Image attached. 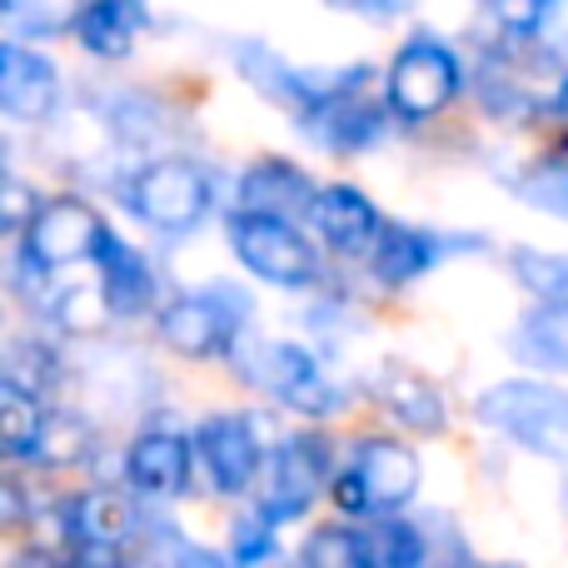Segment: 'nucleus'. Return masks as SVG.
I'll use <instances>...</instances> for the list:
<instances>
[{"label":"nucleus","mask_w":568,"mask_h":568,"mask_svg":"<svg viewBox=\"0 0 568 568\" xmlns=\"http://www.w3.org/2000/svg\"><path fill=\"white\" fill-rule=\"evenodd\" d=\"M479 419L529 454L568 459V389L544 379H504L479 394Z\"/></svg>","instance_id":"nucleus-1"},{"label":"nucleus","mask_w":568,"mask_h":568,"mask_svg":"<svg viewBox=\"0 0 568 568\" xmlns=\"http://www.w3.org/2000/svg\"><path fill=\"white\" fill-rule=\"evenodd\" d=\"M230 245L250 275L280 284V290H304L320 280V255L300 235V225L284 215H260V210H235L230 215Z\"/></svg>","instance_id":"nucleus-2"},{"label":"nucleus","mask_w":568,"mask_h":568,"mask_svg":"<svg viewBox=\"0 0 568 568\" xmlns=\"http://www.w3.org/2000/svg\"><path fill=\"white\" fill-rule=\"evenodd\" d=\"M364 85H369V70H344V75L324 80L310 110H300L304 135L320 140L324 150H339V155L369 150L384 135V105Z\"/></svg>","instance_id":"nucleus-3"},{"label":"nucleus","mask_w":568,"mask_h":568,"mask_svg":"<svg viewBox=\"0 0 568 568\" xmlns=\"http://www.w3.org/2000/svg\"><path fill=\"white\" fill-rule=\"evenodd\" d=\"M459 85H464L459 55H454L449 45H439V40L419 36L394 55L389 80H384V100H389V110L399 120L419 125V120L439 115V110L459 95Z\"/></svg>","instance_id":"nucleus-4"},{"label":"nucleus","mask_w":568,"mask_h":568,"mask_svg":"<svg viewBox=\"0 0 568 568\" xmlns=\"http://www.w3.org/2000/svg\"><path fill=\"white\" fill-rule=\"evenodd\" d=\"M125 205L165 235H185L210 215V175L190 160H155L125 185Z\"/></svg>","instance_id":"nucleus-5"},{"label":"nucleus","mask_w":568,"mask_h":568,"mask_svg":"<svg viewBox=\"0 0 568 568\" xmlns=\"http://www.w3.org/2000/svg\"><path fill=\"white\" fill-rule=\"evenodd\" d=\"M245 314L250 304L230 294V284L210 294H185L160 314V339L185 359H220V354H235L240 334H245Z\"/></svg>","instance_id":"nucleus-6"},{"label":"nucleus","mask_w":568,"mask_h":568,"mask_svg":"<svg viewBox=\"0 0 568 568\" xmlns=\"http://www.w3.org/2000/svg\"><path fill=\"white\" fill-rule=\"evenodd\" d=\"M240 364H245V379H255L260 389L275 394V399L290 404V409L314 414V419H324V414H339V389L324 379V369L314 364V354L300 349V344H290V339H275V344L260 339Z\"/></svg>","instance_id":"nucleus-7"},{"label":"nucleus","mask_w":568,"mask_h":568,"mask_svg":"<svg viewBox=\"0 0 568 568\" xmlns=\"http://www.w3.org/2000/svg\"><path fill=\"white\" fill-rule=\"evenodd\" d=\"M329 484V444L320 434H294L275 449L270 459V489L260 499V514L270 524H290L320 499V489Z\"/></svg>","instance_id":"nucleus-8"},{"label":"nucleus","mask_w":568,"mask_h":568,"mask_svg":"<svg viewBox=\"0 0 568 568\" xmlns=\"http://www.w3.org/2000/svg\"><path fill=\"white\" fill-rule=\"evenodd\" d=\"M100 230H105V220L85 200H50L26 225V260L36 270H65L95 255Z\"/></svg>","instance_id":"nucleus-9"},{"label":"nucleus","mask_w":568,"mask_h":568,"mask_svg":"<svg viewBox=\"0 0 568 568\" xmlns=\"http://www.w3.org/2000/svg\"><path fill=\"white\" fill-rule=\"evenodd\" d=\"M195 449L210 469V484L220 494H245L255 484L260 464H265V449H260V434L245 414H215V419L200 424Z\"/></svg>","instance_id":"nucleus-10"},{"label":"nucleus","mask_w":568,"mask_h":568,"mask_svg":"<svg viewBox=\"0 0 568 568\" xmlns=\"http://www.w3.org/2000/svg\"><path fill=\"white\" fill-rule=\"evenodd\" d=\"M60 100V80H55V65L36 50L16 45V40H0V115L10 120H50Z\"/></svg>","instance_id":"nucleus-11"},{"label":"nucleus","mask_w":568,"mask_h":568,"mask_svg":"<svg viewBox=\"0 0 568 568\" xmlns=\"http://www.w3.org/2000/svg\"><path fill=\"white\" fill-rule=\"evenodd\" d=\"M349 469L359 474L369 514H399L419 494V459L394 439H364Z\"/></svg>","instance_id":"nucleus-12"},{"label":"nucleus","mask_w":568,"mask_h":568,"mask_svg":"<svg viewBox=\"0 0 568 568\" xmlns=\"http://www.w3.org/2000/svg\"><path fill=\"white\" fill-rule=\"evenodd\" d=\"M95 270H100V300H105L110 314H140L150 310V300H155V270H150V260L140 255L135 245H125V240L115 235V230H100L95 240Z\"/></svg>","instance_id":"nucleus-13"},{"label":"nucleus","mask_w":568,"mask_h":568,"mask_svg":"<svg viewBox=\"0 0 568 568\" xmlns=\"http://www.w3.org/2000/svg\"><path fill=\"white\" fill-rule=\"evenodd\" d=\"M310 220L324 235V245L339 250V255H369L374 235H379V225H384L379 210H374V200H364L354 185L314 190Z\"/></svg>","instance_id":"nucleus-14"},{"label":"nucleus","mask_w":568,"mask_h":568,"mask_svg":"<svg viewBox=\"0 0 568 568\" xmlns=\"http://www.w3.org/2000/svg\"><path fill=\"white\" fill-rule=\"evenodd\" d=\"M125 474L140 494H150V499H175V494H185V484H190V444L170 429L140 434V439L130 444Z\"/></svg>","instance_id":"nucleus-15"},{"label":"nucleus","mask_w":568,"mask_h":568,"mask_svg":"<svg viewBox=\"0 0 568 568\" xmlns=\"http://www.w3.org/2000/svg\"><path fill=\"white\" fill-rule=\"evenodd\" d=\"M444 255V240H434L429 230H414V225H394L384 220L379 235L369 245V265H374V280L389 284V290H404Z\"/></svg>","instance_id":"nucleus-16"},{"label":"nucleus","mask_w":568,"mask_h":568,"mask_svg":"<svg viewBox=\"0 0 568 568\" xmlns=\"http://www.w3.org/2000/svg\"><path fill=\"white\" fill-rule=\"evenodd\" d=\"M310 205H314V185L290 160H260V165H250L245 180H240V210L300 220V215H310Z\"/></svg>","instance_id":"nucleus-17"},{"label":"nucleus","mask_w":568,"mask_h":568,"mask_svg":"<svg viewBox=\"0 0 568 568\" xmlns=\"http://www.w3.org/2000/svg\"><path fill=\"white\" fill-rule=\"evenodd\" d=\"M135 529H140L135 504L115 489H90L70 504V539L75 544H105V549H120Z\"/></svg>","instance_id":"nucleus-18"},{"label":"nucleus","mask_w":568,"mask_h":568,"mask_svg":"<svg viewBox=\"0 0 568 568\" xmlns=\"http://www.w3.org/2000/svg\"><path fill=\"white\" fill-rule=\"evenodd\" d=\"M379 399H384V409H394V419L409 424L414 434H439L444 419H449V414H444L439 389H434L424 374L399 369V364H389V369H384Z\"/></svg>","instance_id":"nucleus-19"},{"label":"nucleus","mask_w":568,"mask_h":568,"mask_svg":"<svg viewBox=\"0 0 568 568\" xmlns=\"http://www.w3.org/2000/svg\"><path fill=\"white\" fill-rule=\"evenodd\" d=\"M135 30H140V0H90L75 16V36L85 40V50L100 60L130 55Z\"/></svg>","instance_id":"nucleus-20"},{"label":"nucleus","mask_w":568,"mask_h":568,"mask_svg":"<svg viewBox=\"0 0 568 568\" xmlns=\"http://www.w3.org/2000/svg\"><path fill=\"white\" fill-rule=\"evenodd\" d=\"M40 424H45V409L36 394L16 379H0V459H30Z\"/></svg>","instance_id":"nucleus-21"},{"label":"nucleus","mask_w":568,"mask_h":568,"mask_svg":"<svg viewBox=\"0 0 568 568\" xmlns=\"http://www.w3.org/2000/svg\"><path fill=\"white\" fill-rule=\"evenodd\" d=\"M519 349L534 364H549V369H568V304L544 300L539 310L524 314L519 324Z\"/></svg>","instance_id":"nucleus-22"},{"label":"nucleus","mask_w":568,"mask_h":568,"mask_svg":"<svg viewBox=\"0 0 568 568\" xmlns=\"http://www.w3.org/2000/svg\"><path fill=\"white\" fill-rule=\"evenodd\" d=\"M75 16H80V0H0V20L16 26L20 36H65L75 30Z\"/></svg>","instance_id":"nucleus-23"},{"label":"nucleus","mask_w":568,"mask_h":568,"mask_svg":"<svg viewBox=\"0 0 568 568\" xmlns=\"http://www.w3.org/2000/svg\"><path fill=\"white\" fill-rule=\"evenodd\" d=\"M364 534V549H369V568L384 564V568H414L424 559V539L414 524L404 519H379L374 529H359Z\"/></svg>","instance_id":"nucleus-24"},{"label":"nucleus","mask_w":568,"mask_h":568,"mask_svg":"<svg viewBox=\"0 0 568 568\" xmlns=\"http://www.w3.org/2000/svg\"><path fill=\"white\" fill-rule=\"evenodd\" d=\"M300 559L310 568H369V549L359 529H314Z\"/></svg>","instance_id":"nucleus-25"},{"label":"nucleus","mask_w":568,"mask_h":568,"mask_svg":"<svg viewBox=\"0 0 568 568\" xmlns=\"http://www.w3.org/2000/svg\"><path fill=\"white\" fill-rule=\"evenodd\" d=\"M514 275L529 284L539 300L568 304V260L564 255H539V250H514Z\"/></svg>","instance_id":"nucleus-26"},{"label":"nucleus","mask_w":568,"mask_h":568,"mask_svg":"<svg viewBox=\"0 0 568 568\" xmlns=\"http://www.w3.org/2000/svg\"><path fill=\"white\" fill-rule=\"evenodd\" d=\"M85 444H90L85 424L50 419V414H45V424H40V439H36V454H30V459H40V464H75L80 454H85Z\"/></svg>","instance_id":"nucleus-27"},{"label":"nucleus","mask_w":568,"mask_h":568,"mask_svg":"<svg viewBox=\"0 0 568 568\" xmlns=\"http://www.w3.org/2000/svg\"><path fill=\"white\" fill-rule=\"evenodd\" d=\"M36 190L20 185V180H10L6 170H0V235H16V230L30 225V215H36Z\"/></svg>","instance_id":"nucleus-28"},{"label":"nucleus","mask_w":568,"mask_h":568,"mask_svg":"<svg viewBox=\"0 0 568 568\" xmlns=\"http://www.w3.org/2000/svg\"><path fill=\"white\" fill-rule=\"evenodd\" d=\"M554 0H494V20L514 36H534V30L549 20Z\"/></svg>","instance_id":"nucleus-29"},{"label":"nucleus","mask_w":568,"mask_h":568,"mask_svg":"<svg viewBox=\"0 0 568 568\" xmlns=\"http://www.w3.org/2000/svg\"><path fill=\"white\" fill-rule=\"evenodd\" d=\"M270 554H275V524H270L265 514H255V519L235 524V559H240V564L270 559Z\"/></svg>","instance_id":"nucleus-30"},{"label":"nucleus","mask_w":568,"mask_h":568,"mask_svg":"<svg viewBox=\"0 0 568 568\" xmlns=\"http://www.w3.org/2000/svg\"><path fill=\"white\" fill-rule=\"evenodd\" d=\"M329 494H334V504H339L344 514H369V504H364V484H359V474H354V469L334 474Z\"/></svg>","instance_id":"nucleus-31"},{"label":"nucleus","mask_w":568,"mask_h":568,"mask_svg":"<svg viewBox=\"0 0 568 568\" xmlns=\"http://www.w3.org/2000/svg\"><path fill=\"white\" fill-rule=\"evenodd\" d=\"M30 519V499L16 489V484H6L0 479V534H10V529H20V524Z\"/></svg>","instance_id":"nucleus-32"},{"label":"nucleus","mask_w":568,"mask_h":568,"mask_svg":"<svg viewBox=\"0 0 568 568\" xmlns=\"http://www.w3.org/2000/svg\"><path fill=\"white\" fill-rule=\"evenodd\" d=\"M329 6L354 10V16H394V10H399L404 0H329Z\"/></svg>","instance_id":"nucleus-33"},{"label":"nucleus","mask_w":568,"mask_h":568,"mask_svg":"<svg viewBox=\"0 0 568 568\" xmlns=\"http://www.w3.org/2000/svg\"><path fill=\"white\" fill-rule=\"evenodd\" d=\"M559 110L568 115V80H564V90H559Z\"/></svg>","instance_id":"nucleus-34"}]
</instances>
